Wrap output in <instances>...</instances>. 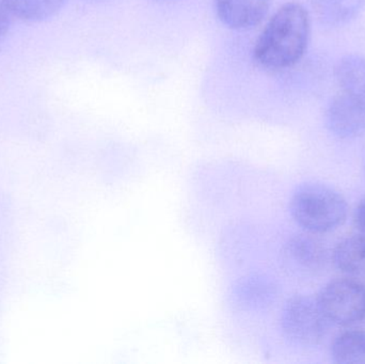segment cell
I'll use <instances>...</instances> for the list:
<instances>
[{
	"mask_svg": "<svg viewBox=\"0 0 365 364\" xmlns=\"http://www.w3.org/2000/svg\"><path fill=\"white\" fill-rule=\"evenodd\" d=\"M310 38L308 11L298 2L281 6L259 34L253 57L262 68L280 71L297 63Z\"/></svg>",
	"mask_w": 365,
	"mask_h": 364,
	"instance_id": "1",
	"label": "cell"
},
{
	"mask_svg": "<svg viewBox=\"0 0 365 364\" xmlns=\"http://www.w3.org/2000/svg\"><path fill=\"white\" fill-rule=\"evenodd\" d=\"M365 0H312V8L319 23L328 27H341L353 21L364 10Z\"/></svg>",
	"mask_w": 365,
	"mask_h": 364,
	"instance_id": "9",
	"label": "cell"
},
{
	"mask_svg": "<svg viewBox=\"0 0 365 364\" xmlns=\"http://www.w3.org/2000/svg\"><path fill=\"white\" fill-rule=\"evenodd\" d=\"M336 77L343 93L353 98L365 108V57L349 55L336 64Z\"/></svg>",
	"mask_w": 365,
	"mask_h": 364,
	"instance_id": "8",
	"label": "cell"
},
{
	"mask_svg": "<svg viewBox=\"0 0 365 364\" xmlns=\"http://www.w3.org/2000/svg\"><path fill=\"white\" fill-rule=\"evenodd\" d=\"M334 363H365V331H349L340 333L331 346Z\"/></svg>",
	"mask_w": 365,
	"mask_h": 364,
	"instance_id": "12",
	"label": "cell"
},
{
	"mask_svg": "<svg viewBox=\"0 0 365 364\" xmlns=\"http://www.w3.org/2000/svg\"><path fill=\"white\" fill-rule=\"evenodd\" d=\"M326 121L330 132L339 138H355L365 132V108L342 92L328 106Z\"/></svg>",
	"mask_w": 365,
	"mask_h": 364,
	"instance_id": "6",
	"label": "cell"
},
{
	"mask_svg": "<svg viewBox=\"0 0 365 364\" xmlns=\"http://www.w3.org/2000/svg\"><path fill=\"white\" fill-rule=\"evenodd\" d=\"M334 264L349 275H365V235H354L341 241L334 250Z\"/></svg>",
	"mask_w": 365,
	"mask_h": 364,
	"instance_id": "11",
	"label": "cell"
},
{
	"mask_svg": "<svg viewBox=\"0 0 365 364\" xmlns=\"http://www.w3.org/2000/svg\"><path fill=\"white\" fill-rule=\"evenodd\" d=\"M283 256L289 269L302 275H315L327 264L325 247L311 233L292 237L285 245Z\"/></svg>",
	"mask_w": 365,
	"mask_h": 364,
	"instance_id": "5",
	"label": "cell"
},
{
	"mask_svg": "<svg viewBox=\"0 0 365 364\" xmlns=\"http://www.w3.org/2000/svg\"><path fill=\"white\" fill-rule=\"evenodd\" d=\"M328 322L317 299L296 296L285 305L281 324L287 339L294 343L315 346L327 335Z\"/></svg>",
	"mask_w": 365,
	"mask_h": 364,
	"instance_id": "4",
	"label": "cell"
},
{
	"mask_svg": "<svg viewBox=\"0 0 365 364\" xmlns=\"http://www.w3.org/2000/svg\"><path fill=\"white\" fill-rule=\"evenodd\" d=\"M11 17L25 23H42L55 16L66 0H0Z\"/></svg>",
	"mask_w": 365,
	"mask_h": 364,
	"instance_id": "10",
	"label": "cell"
},
{
	"mask_svg": "<svg viewBox=\"0 0 365 364\" xmlns=\"http://www.w3.org/2000/svg\"><path fill=\"white\" fill-rule=\"evenodd\" d=\"M354 224L356 228L365 235V197L356 207L354 213Z\"/></svg>",
	"mask_w": 365,
	"mask_h": 364,
	"instance_id": "13",
	"label": "cell"
},
{
	"mask_svg": "<svg viewBox=\"0 0 365 364\" xmlns=\"http://www.w3.org/2000/svg\"><path fill=\"white\" fill-rule=\"evenodd\" d=\"M294 220L311 234L331 232L347 217V203L340 192L323 184L302 186L292 197Z\"/></svg>",
	"mask_w": 365,
	"mask_h": 364,
	"instance_id": "2",
	"label": "cell"
},
{
	"mask_svg": "<svg viewBox=\"0 0 365 364\" xmlns=\"http://www.w3.org/2000/svg\"><path fill=\"white\" fill-rule=\"evenodd\" d=\"M215 11L223 25L233 30H249L267 14L269 0H214Z\"/></svg>",
	"mask_w": 365,
	"mask_h": 364,
	"instance_id": "7",
	"label": "cell"
},
{
	"mask_svg": "<svg viewBox=\"0 0 365 364\" xmlns=\"http://www.w3.org/2000/svg\"><path fill=\"white\" fill-rule=\"evenodd\" d=\"M91 1H105V0H91Z\"/></svg>",
	"mask_w": 365,
	"mask_h": 364,
	"instance_id": "15",
	"label": "cell"
},
{
	"mask_svg": "<svg viewBox=\"0 0 365 364\" xmlns=\"http://www.w3.org/2000/svg\"><path fill=\"white\" fill-rule=\"evenodd\" d=\"M317 301L326 318L334 324L347 326L365 318V288L357 280H332L322 288Z\"/></svg>",
	"mask_w": 365,
	"mask_h": 364,
	"instance_id": "3",
	"label": "cell"
},
{
	"mask_svg": "<svg viewBox=\"0 0 365 364\" xmlns=\"http://www.w3.org/2000/svg\"><path fill=\"white\" fill-rule=\"evenodd\" d=\"M11 26V15L0 1V40L4 38L9 32Z\"/></svg>",
	"mask_w": 365,
	"mask_h": 364,
	"instance_id": "14",
	"label": "cell"
}]
</instances>
